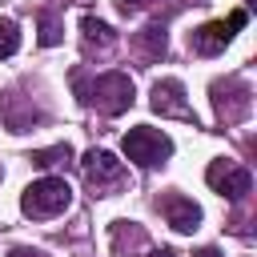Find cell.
Wrapping results in <instances>:
<instances>
[{
    "mask_svg": "<svg viewBox=\"0 0 257 257\" xmlns=\"http://www.w3.org/2000/svg\"><path fill=\"white\" fill-rule=\"evenodd\" d=\"M76 92H80L84 104H92V108L104 112V116H116V112H124V108L133 104V80H128L124 72H104V76H96L92 84H84V80L76 76Z\"/></svg>",
    "mask_w": 257,
    "mask_h": 257,
    "instance_id": "obj_1",
    "label": "cell"
},
{
    "mask_svg": "<svg viewBox=\"0 0 257 257\" xmlns=\"http://www.w3.org/2000/svg\"><path fill=\"white\" fill-rule=\"evenodd\" d=\"M68 201H72V189H68L64 177H40L20 197V205H24L28 217H56V213L68 209Z\"/></svg>",
    "mask_w": 257,
    "mask_h": 257,
    "instance_id": "obj_2",
    "label": "cell"
},
{
    "mask_svg": "<svg viewBox=\"0 0 257 257\" xmlns=\"http://www.w3.org/2000/svg\"><path fill=\"white\" fill-rule=\"evenodd\" d=\"M169 153H173V141H169L161 128L137 124V128H128V133H124V157H128V161H137L141 169H153V165L169 161Z\"/></svg>",
    "mask_w": 257,
    "mask_h": 257,
    "instance_id": "obj_3",
    "label": "cell"
},
{
    "mask_svg": "<svg viewBox=\"0 0 257 257\" xmlns=\"http://www.w3.org/2000/svg\"><path fill=\"white\" fill-rule=\"evenodd\" d=\"M245 8H237V12H229V20H213V24H201L193 36H189V44H193V52H201V56H213V52H221L229 40H233V32L237 28H245Z\"/></svg>",
    "mask_w": 257,
    "mask_h": 257,
    "instance_id": "obj_4",
    "label": "cell"
},
{
    "mask_svg": "<svg viewBox=\"0 0 257 257\" xmlns=\"http://www.w3.org/2000/svg\"><path fill=\"white\" fill-rule=\"evenodd\" d=\"M80 169H84V181H88L92 193H108V189H116L124 181V165L112 153H104V149H88Z\"/></svg>",
    "mask_w": 257,
    "mask_h": 257,
    "instance_id": "obj_5",
    "label": "cell"
},
{
    "mask_svg": "<svg viewBox=\"0 0 257 257\" xmlns=\"http://www.w3.org/2000/svg\"><path fill=\"white\" fill-rule=\"evenodd\" d=\"M205 181H209L221 197H229V201H241V197H249V189H253L249 169H245V165H233V161H213L209 173H205Z\"/></svg>",
    "mask_w": 257,
    "mask_h": 257,
    "instance_id": "obj_6",
    "label": "cell"
},
{
    "mask_svg": "<svg viewBox=\"0 0 257 257\" xmlns=\"http://www.w3.org/2000/svg\"><path fill=\"white\" fill-rule=\"evenodd\" d=\"M153 108H157L161 116L197 120V116H193V108L185 104V88H181V80H157V84H153Z\"/></svg>",
    "mask_w": 257,
    "mask_h": 257,
    "instance_id": "obj_7",
    "label": "cell"
},
{
    "mask_svg": "<svg viewBox=\"0 0 257 257\" xmlns=\"http://www.w3.org/2000/svg\"><path fill=\"white\" fill-rule=\"evenodd\" d=\"M161 213H165V221H169L177 233H193V229L201 225V209H197L189 197H181V193H165V197H161Z\"/></svg>",
    "mask_w": 257,
    "mask_h": 257,
    "instance_id": "obj_8",
    "label": "cell"
},
{
    "mask_svg": "<svg viewBox=\"0 0 257 257\" xmlns=\"http://www.w3.org/2000/svg\"><path fill=\"white\" fill-rule=\"evenodd\" d=\"M137 44L145 48V56H149V60L165 56V28H161V24H149V28L137 36Z\"/></svg>",
    "mask_w": 257,
    "mask_h": 257,
    "instance_id": "obj_9",
    "label": "cell"
},
{
    "mask_svg": "<svg viewBox=\"0 0 257 257\" xmlns=\"http://www.w3.org/2000/svg\"><path fill=\"white\" fill-rule=\"evenodd\" d=\"M80 28H84V40H88V44H112V28H108L104 20L84 16V20H80Z\"/></svg>",
    "mask_w": 257,
    "mask_h": 257,
    "instance_id": "obj_10",
    "label": "cell"
},
{
    "mask_svg": "<svg viewBox=\"0 0 257 257\" xmlns=\"http://www.w3.org/2000/svg\"><path fill=\"white\" fill-rule=\"evenodd\" d=\"M20 48V28L16 20H0V56H12Z\"/></svg>",
    "mask_w": 257,
    "mask_h": 257,
    "instance_id": "obj_11",
    "label": "cell"
},
{
    "mask_svg": "<svg viewBox=\"0 0 257 257\" xmlns=\"http://www.w3.org/2000/svg\"><path fill=\"white\" fill-rule=\"evenodd\" d=\"M68 157H72V149H68V145H56V149H40V153H32V165L52 169V165H60V161H68Z\"/></svg>",
    "mask_w": 257,
    "mask_h": 257,
    "instance_id": "obj_12",
    "label": "cell"
},
{
    "mask_svg": "<svg viewBox=\"0 0 257 257\" xmlns=\"http://www.w3.org/2000/svg\"><path fill=\"white\" fill-rule=\"evenodd\" d=\"M60 40V24L52 12H40V44H56Z\"/></svg>",
    "mask_w": 257,
    "mask_h": 257,
    "instance_id": "obj_13",
    "label": "cell"
},
{
    "mask_svg": "<svg viewBox=\"0 0 257 257\" xmlns=\"http://www.w3.org/2000/svg\"><path fill=\"white\" fill-rule=\"evenodd\" d=\"M8 257H48V253H40V249H12Z\"/></svg>",
    "mask_w": 257,
    "mask_h": 257,
    "instance_id": "obj_14",
    "label": "cell"
},
{
    "mask_svg": "<svg viewBox=\"0 0 257 257\" xmlns=\"http://www.w3.org/2000/svg\"><path fill=\"white\" fill-rule=\"evenodd\" d=\"M116 4H120V12H133V8H141L145 0H116Z\"/></svg>",
    "mask_w": 257,
    "mask_h": 257,
    "instance_id": "obj_15",
    "label": "cell"
},
{
    "mask_svg": "<svg viewBox=\"0 0 257 257\" xmlns=\"http://www.w3.org/2000/svg\"><path fill=\"white\" fill-rule=\"evenodd\" d=\"M149 257H177L173 249H157V253H149Z\"/></svg>",
    "mask_w": 257,
    "mask_h": 257,
    "instance_id": "obj_16",
    "label": "cell"
},
{
    "mask_svg": "<svg viewBox=\"0 0 257 257\" xmlns=\"http://www.w3.org/2000/svg\"><path fill=\"white\" fill-rule=\"evenodd\" d=\"M197 257H217V253H213V249H205V253H197Z\"/></svg>",
    "mask_w": 257,
    "mask_h": 257,
    "instance_id": "obj_17",
    "label": "cell"
}]
</instances>
